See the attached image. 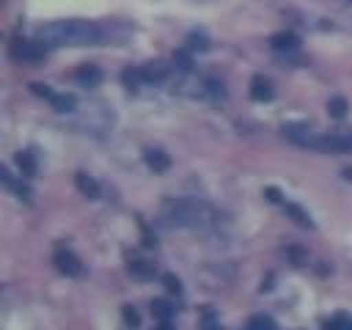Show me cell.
Instances as JSON below:
<instances>
[{
    "instance_id": "cell-1",
    "label": "cell",
    "mask_w": 352,
    "mask_h": 330,
    "mask_svg": "<svg viewBox=\"0 0 352 330\" xmlns=\"http://www.w3.org/2000/svg\"><path fill=\"white\" fill-rule=\"evenodd\" d=\"M99 38H102V30L85 19L50 22L38 28V41L44 47H88V44H96Z\"/></svg>"
},
{
    "instance_id": "cell-2",
    "label": "cell",
    "mask_w": 352,
    "mask_h": 330,
    "mask_svg": "<svg viewBox=\"0 0 352 330\" xmlns=\"http://www.w3.org/2000/svg\"><path fill=\"white\" fill-rule=\"evenodd\" d=\"M212 209L209 204L198 201V198H173L165 204V220L170 226H179V228H192V226H204L212 220Z\"/></svg>"
},
{
    "instance_id": "cell-3",
    "label": "cell",
    "mask_w": 352,
    "mask_h": 330,
    "mask_svg": "<svg viewBox=\"0 0 352 330\" xmlns=\"http://www.w3.org/2000/svg\"><path fill=\"white\" fill-rule=\"evenodd\" d=\"M283 138L292 140L294 146H302V148H316V151H319V146H322V138H319L316 132H311L308 126H302V124H289V126H283Z\"/></svg>"
},
{
    "instance_id": "cell-4",
    "label": "cell",
    "mask_w": 352,
    "mask_h": 330,
    "mask_svg": "<svg viewBox=\"0 0 352 330\" xmlns=\"http://www.w3.org/2000/svg\"><path fill=\"white\" fill-rule=\"evenodd\" d=\"M44 44L41 41H14V47H11V55L16 58V60H28V63H36V60H41L44 58Z\"/></svg>"
},
{
    "instance_id": "cell-5",
    "label": "cell",
    "mask_w": 352,
    "mask_h": 330,
    "mask_svg": "<svg viewBox=\"0 0 352 330\" xmlns=\"http://www.w3.org/2000/svg\"><path fill=\"white\" fill-rule=\"evenodd\" d=\"M55 267H58L63 275H72V278H77V275L82 272L80 258H77L74 253H69V250H58V253H55Z\"/></svg>"
},
{
    "instance_id": "cell-6",
    "label": "cell",
    "mask_w": 352,
    "mask_h": 330,
    "mask_svg": "<svg viewBox=\"0 0 352 330\" xmlns=\"http://www.w3.org/2000/svg\"><path fill=\"white\" fill-rule=\"evenodd\" d=\"M74 77H77V82H80L82 88H96V85L102 82V69L94 66V63H82Z\"/></svg>"
},
{
    "instance_id": "cell-7",
    "label": "cell",
    "mask_w": 352,
    "mask_h": 330,
    "mask_svg": "<svg viewBox=\"0 0 352 330\" xmlns=\"http://www.w3.org/2000/svg\"><path fill=\"white\" fill-rule=\"evenodd\" d=\"M250 96H253L256 102H267V99L275 96V88H272V82H270L267 77L256 74V77L250 80Z\"/></svg>"
},
{
    "instance_id": "cell-8",
    "label": "cell",
    "mask_w": 352,
    "mask_h": 330,
    "mask_svg": "<svg viewBox=\"0 0 352 330\" xmlns=\"http://www.w3.org/2000/svg\"><path fill=\"white\" fill-rule=\"evenodd\" d=\"M146 165L154 170V173H165L170 168V157L162 151V148H148L146 151Z\"/></svg>"
},
{
    "instance_id": "cell-9",
    "label": "cell",
    "mask_w": 352,
    "mask_h": 330,
    "mask_svg": "<svg viewBox=\"0 0 352 330\" xmlns=\"http://www.w3.org/2000/svg\"><path fill=\"white\" fill-rule=\"evenodd\" d=\"M140 72H143V80H146V82H162V80L168 77L170 66H165L162 60H151V63H146Z\"/></svg>"
},
{
    "instance_id": "cell-10",
    "label": "cell",
    "mask_w": 352,
    "mask_h": 330,
    "mask_svg": "<svg viewBox=\"0 0 352 330\" xmlns=\"http://www.w3.org/2000/svg\"><path fill=\"white\" fill-rule=\"evenodd\" d=\"M74 182H77V190H80L85 198L96 201V198L102 195V190H99V184H96V179H94V176H88V173H77V176H74Z\"/></svg>"
},
{
    "instance_id": "cell-11",
    "label": "cell",
    "mask_w": 352,
    "mask_h": 330,
    "mask_svg": "<svg viewBox=\"0 0 352 330\" xmlns=\"http://www.w3.org/2000/svg\"><path fill=\"white\" fill-rule=\"evenodd\" d=\"M0 182H3V184H6L8 190H14V192H16V195H19L22 201H30V195H33V192H30V190H28V187H25L22 182H16V179L11 176V170H8L6 165L0 168Z\"/></svg>"
},
{
    "instance_id": "cell-12",
    "label": "cell",
    "mask_w": 352,
    "mask_h": 330,
    "mask_svg": "<svg viewBox=\"0 0 352 330\" xmlns=\"http://www.w3.org/2000/svg\"><path fill=\"white\" fill-rule=\"evenodd\" d=\"M270 44H272V50H278V52H292V50H297V44H300V38L294 36V33H275L272 38H270Z\"/></svg>"
},
{
    "instance_id": "cell-13",
    "label": "cell",
    "mask_w": 352,
    "mask_h": 330,
    "mask_svg": "<svg viewBox=\"0 0 352 330\" xmlns=\"http://www.w3.org/2000/svg\"><path fill=\"white\" fill-rule=\"evenodd\" d=\"M129 272H132V278H138V280H148V278H154L157 267H154L151 261H146V258H135V261L129 264Z\"/></svg>"
},
{
    "instance_id": "cell-14",
    "label": "cell",
    "mask_w": 352,
    "mask_h": 330,
    "mask_svg": "<svg viewBox=\"0 0 352 330\" xmlns=\"http://www.w3.org/2000/svg\"><path fill=\"white\" fill-rule=\"evenodd\" d=\"M16 165H19V173L22 176H36V170H38V162H36V157L30 154V151H19L16 154Z\"/></svg>"
},
{
    "instance_id": "cell-15",
    "label": "cell",
    "mask_w": 352,
    "mask_h": 330,
    "mask_svg": "<svg viewBox=\"0 0 352 330\" xmlns=\"http://www.w3.org/2000/svg\"><path fill=\"white\" fill-rule=\"evenodd\" d=\"M283 209H286V214H289V217H292L297 226H302V228H314V220H311V214H308L305 209H300L297 204H286Z\"/></svg>"
},
{
    "instance_id": "cell-16",
    "label": "cell",
    "mask_w": 352,
    "mask_h": 330,
    "mask_svg": "<svg viewBox=\"0 0 352 330\" xmlns=\"http://www.w3.org/2000/svg\"><path fill=\"white\" fill-rule=\"evenodd\" d=\"M52 107L58 110V113H72L74 110V96H69V94H52Z\"/></svg>"
},
{
    "instance_id": "cell-17",
    "label": "cell",
    "mask_w": 352,
    "mask_h": 330,
    "mask_svg": "<svg viewBox=\"0 0 352 330\" xmlns=\"http://www.w3.org/2000/svg\"><path fill=\"white\" fill-rule=\"evenodd\" d=\"M151 314H154L160 322H170L173 308H170V302H168V300H154V302H151Z\"/></svg>"
},
{
    "instance_id": "cell-18",
    "label": "cell",
    "mask_w": 352,
    "mask_h": 330,
    "mask_svg": "<svg viewBox=\"0 0 352 330\" xmlns=\"http://www.w3.org/2000/svg\"><path fill=\"white\" fill-rule=\"evenodd\" d=\"M121 80H124V85H126L129 91H138V85H140V82H146V80H143V72H140V69H124Z\"/></svg>"
},
{
    "instance_id": "cell-19",
    "label": "cell",
    "mask_w": 352,
    "mask_h": 330,
    "mask_svg": "<svg viewBox=\"0 0 352 330\" xmlns=\"http://www.w3.org/2000/svg\"><path fill=\"white\" fill-rule=\"evenodd\" d=\"M248 330H278V327H275V322L267 314H256V316H250Z\"/></svg>"
},
{
    "instance_id": "cell-20",
    "label": "cell",
    "mask_w": 352,
    "mask_h": 330,
    "mask_svg": "<svg viewBox=\"0 0 352 330\" xmlns=\"http://www.w3.org/2000/svg\"><path fill=\"white\" fill-rule=\"evenodd\" d=\"M327 113H330L333 118H344V116H346V99H344V96H333V99L327 102Z\"/></svg>"
},
{
    "instance_id": "cell-21",
    "label": "cell",
    "mask_w": 352,
    "mask_h": 330,
    "mask_svg": "<svg viewBox=\"0 0 352 330\" xmlns=\"http://www.w3.org/2000/svg\"><path fill=\"white\" fill-rule=\"evenodd\" d=\"M187 47H190L192 52H195V50H198V52H206V50H209V38H206L204 33H192V36L187 38Z\"/></svg>"
},
{
    "instance_id": "cell-22",
    "label": "cell",
    "mask_w": 352,
    "mask_h": 330,
    "mask_svg": "<svg viewBox=\"0 0 352 330\" xmlns=\"http://www.w3.org/2000/svg\"><path fill=\"white\" fill-rule=\"evenodd\" d=\"M162 283H165V289H168V292H173V294H179V292H182V280H179L176 275H170V272H168V275H162Z\"/></svg>"
},
{
    "instance_id": "cell-23",
    "label": "cell",
    "mask_w": 352,
    "mask_h": 330,
    "mask_svg": "<svg viewBox=\"0 0 352 330\" xmlns=\"http://www.w3.org/2000/svg\"><path fill=\"white\" fill-rule=\"evenodd\" d=\"M124 322H126V324H132V327H138L140 316H138V311H135L132 305H124Z\"/></svg>"
},
{
    "instance_id": "cell-24",
    "label": "cell",
    "mask_w": 352,
    "mask_h": 330,
    "mask_svg": "<svg viewBox=\"0 0 352 330\" xmlns=\"http://www.w3.org/2000/svg\"><path fill=\"white\" fill-rule=\"evenodd\" d=\"M173 60H176V63H179V69H182V72H190V58H187V55H184V52H179V55H176V58H173Z\"/></svg>"
},
{
    "instance_id": "cell-25",
    "label": "cell",
    "mask_w": 352,
    "mask_h": 330,
    "mask_svg": "<svg viewBox=\"0 0 352 330\" xmlns=\"http://www.w3.org/2000/svg\"><path fill=\"white\" fill-rule=\"evenodd\" d=\"M30 88H33V94H38V96H47V99H52V91H50L47 85H38V82H36V85H30Z\"/></svg>"
},
{
    "instance_id": "cell-26",
    "label": "cell",
    "mask_w": 352,
    "mask_h": 330,
    "mask_svg": "<svg viewBox=\"0 0 352 330\" xmlns=\"http://www.w3.org/2000/svg\"><path fill=\"white\" fill-rule=\"evenodd\" d=\"M322 330H344V327H341V324L333 319V322H324V327H322Z\"/></svg>"
},
{
    "instance_id": "cell-27",
    "label": "cell",
    "mask_w": 352,
    "mask_h": 330,
    "mask_svg": "<svg viewBox=\"0 0 352 330\" xmlns=\"http://www.w3.org/2000/svg\"><path fill=\"white\" fill-rule=\"evenodd\" d=\"M267 195H270V201H280V192H278L275 187H270V190H267Z\"/></svg>"
},
{
    "instance_id": "cell-28",
    "label": "cell",
    "mask_w": 352,
    "mask_h": 330,
    "mask_svg": "<svg viewBox=\"0 0 352 330\" xmlns=\"http://www.w3.org/2000/svg\"><path fill=\"white\" fill-rule=\"evenodd\" d=\"M157 330H170V324H168V322H160V327H157Z\"/></svg>"
},
{
    "instance_id": "cell-29",
    "label": "cell",
    "mask_w": 352,
    "mask_h": 330,
    "mask_svg": "<svg viewBox=\"0 0 352 330\" xmlns=\"http://www.w3.org/2000/svg\"><path fill=\"white\" fill-rule=\"evenodd\" d=\"M346 151H352V135L346 138Z\"/></svg>"
}]
</instances>
